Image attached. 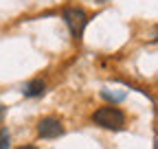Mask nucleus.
Returning a JSON list of instances; mask_svg holds the SVG:
<instances>
[{
    "label": "nucleus",
    "instance_id": "f03ea898",
    "mask_svg": "<svg viewBox=\"0 0 158 149\" xmlns=\"http://www.w3.org/2000/svg\"><path fill=\"white\" fill-rule=\"evenodd\" d=\"M62 18H64V22L70 29V33H73L75 40H81V35H84V31L88 26V20H90L88 13L81 7H66L62 11Z\"/></svg>",
    "mask_w": 158,
    "mask_h": 149
},
{
    "label": "nucleus",
    "instance_id": "7ed1b4c3",
    "mask_svg": "<svg viewBox=\"0 0 158 149\" xmlns=\"http://www.w3.org/2000/svg\"><path fill=\"white\" fill-rule=\"evenodd\" d=\"M64 134V125L57 116H44L37 121V136L40 138H57Z\"/></svg>",
    "mask_w": 158,
    "mask_h": 149
},
{
    "label": "nucleus",
    "instance_id": "f257e3e1",
    "mask_svg": "<svg viewBox=\"0 0 158 149\" xmlns=\"http://www.w3.org/2000/svg\"><path fill=\"white\" fill-rule=\"evenodd\" d=\"M92 123L103 127V129H112V132H118V129L125 127V114L114 105H103L92 112Z\"/></svg>",
    "mask_w": 158,
    "mask_h": 149
},
{
    "label": "nucleus",
    "instance_id": "423d86ee",
    "mask_svg": "<svg viewBox=\"0 0 158 149\" xmlns=\"http://www.w3.org/2000/svg\"><path fill=\"white\" fill-rule=\"evenodd\" d=\"M18 149H37L35 145H22V147H18Z\"/></svg>",
    "mask_w": 158,
    "mask_h": 149
},
{
    "label": "nucleus",
    "instance_id": "39448f33",
    "mask_svg": "<svg viewBox=\"0 0 158 149\" xmlns=\"http://www.w3.org/2000/svg\"><path fill=\"white\" fill-rule=\"evenodd\" d=\"M9 143H11V136H9V132L2 127L0 129V149H9Z\"/></svg>",
    "mask_w": 158,
    "mask_h": 149
},
{
    "label": "nucleus",
    "instance_id": "0eeeda50",
    "mask_svg": "<svg viewBox=\"0 0 158 149\" xmlns=\"http://www.w3.org/2000/svg\"><path fill=\"white\" fill-rule=\"evenodd\" d=\"M2 112H5V107H2V105H0V116H2Z\"/></svg>",
    "mask_w": 158,
    "mask_h": 149
},
{
    "label": "nucleus",
    "instance_id": "20e7f679",
    "mask_svg": "<svg viewBox=\"0 0 158 149\" xmlns=\"http://www.w3.org/2000/svg\"><path fill=\"white\" fill-rule=\"evenodd\" d=\"M24 97H29V99H35V97H42L44 92H46V83L42 81V79H31L27 86H24Z\"/></svg>",
    "mask_w": 158,
    "mask_h": 149
}]
</instances>
